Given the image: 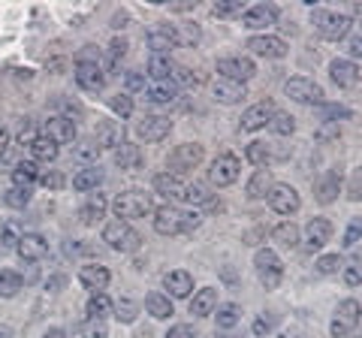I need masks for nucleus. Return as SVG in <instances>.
I'll list each match as a JSON object with an SVG mask.
<instances>
[{"instance_id": "obj_1", "label": "nucleus", "mask_w": 362, "mask_h": 338, "mask_svg": "<svg viewBox=\"0 0 362 338\" xmlns=\"http://www.w3.org/2000/svg\"><path fill=\"white\" fill-rule=\"evenodd\" d=\"M106 58L97 46H85L76 54V85L82 91H103L106 85Z\"/></svg>"}, {"instance_id": "obj_2", "label": "nucleus", "mask_w": 362, "mask_h": 338, "mask_svg": "<svg viewBox=\"0 0 362 338\" xmlns=\"http://www.w3.org/2000/svg\"><path fill=\"white\" fill-rule=\"evenodd\" d=\"M154 202H151V194H145L142 187H130V190H121V194L112 199V211H115L118 221H136V218H145L151 215Z\"/></svg>"}, {"instance_id": "obj_3", "label": "nucleus", "mask_w": 362, "mask_h": 338, "mask_svg": "<svg viewBox=\"0 0 362 338\" xmlns=\"http://www.w3.org/2000/svg\"><path fill=\"white\" fill-rule=\"evenodd\" d=\"M311 25L317 28V33L320 37H326V40H344L347 33H350V21L347 16H341V13H335V9H314L311 13Z\"/></svg>"}, {"instance_id": "obj_4", "label": "nucleus", "mask_w": 362, "mask_h": 338, "mask_svg": "<svg viewBox=\"0 0 362 338\" xmlns=\"http://www.w3.org/2000/svg\"><path fill=\"white\" fill-rule=\"evenodd\" d=\"M103 242L112 247V251H121V254H130L139 247V233H136L127 221H118V218H112L106 227H103Z\"/></svg>"}, {"instance_id": "obj_5", "label": "nucleus", "mask_w": 362, "mask_h": 338, "mask_svg": "<svg viewBox=\"0 0 362 338\" xmlns=\"http://www.w3.org/2000/svg\"><path fill=\"white\" fill-rule=\"evenodd\" d=\"M254 269H257V278L266 290H275L284 278V263L278 260V254L272 247H259L257 257H254Z\"/></svg>"}, {"instance_id": "obj_6", "label": "nucleus", "mask_w": 362, "mask_h": 338, "mask_svg": "<svg viewBox=\"0 0 362 338\" xmlns=\"http://www.w3.org/2000/svg\"><path fill=\"white\" fill-rule=\"evenodd\" d=\"M284 94L293 100V103H302V106H323L326 103L323 88L317 85L314 78H305V76H293L284 85Z\"/></svg>"}, {"instance_id": "obj_7", "label": "nucleus", "mask_w": 362, "mask_h": 338, "mask_svg": "<svg viewBox=\"0 0 362 338\" xmlns=\"http://www.w3.org/2000/svg\"><path fill=\"white\" fill-rule=\"evenodd\" d=\"M202 161H206V148H202L199 142H187V145H178V148L166 157V166H169V175L181 178V173L197 169Z\"/></svg>"}, {"instance_id": "obj_8", "label": "nucleus", "mask_w": 362, "mask_h": 338, "mask_svg": "<svg viewBox=\"0 0 362 338\" xmlns=\"http://www.w3.org/2000/svg\"><path fill=\"white\" fill-rule=\"evenodd\" d=\"M239 173H242V161L233 151H223V154L214 157L211 166H209V182L214 187H230L235 178H239Z\"/></svg>"}, {"instance_id": "obj_9", "label": "nucleus", "mask_w": 362, "mask_h": 338, "mask_svg": "<svg viewBox=\"0 0 362 338\" xmlns=\"http://www.w3.org/2000/svg\"><path fill=\"white\" fill-rule=\"evenodd\" d=\"M266 202L275 215H293V211H299V194H296V187H290L287 182L272 185L266 194Z\"/></svg>"}, {"instance_id": "obj_10", "label": "nucleus", "mask_w": 362, "mask_h": 338, "mask_svg": "<svg viewBox=\"0 0 362 338\" xmlns=\"http://www.w3.org/2000/svg\"><path fill=\"white\" fill-rule=\"evenodd\" d=\"M359 326V302L356 299H344L341 305L335 308V317H332V326L329 332L332 338H347Z\"/></svg>"}, {"instance_id": "obj_11", "label": "nucleus", "mask_w": 362, "mask_h": 338, "mask_svg": "<svg viewBox=\"0 0 362 338\" xmlns=\"http://www.w3.org/2000/svg\"><path fill=\"white\" fill-rule=\"evenodd\" d=\"M218 78H226V82H239L245 85L247 78H254L257 66L251 58H239V54H230V58H221L218 61Z\"/></svg>"}, {"instance_id": "obj_12", "label": "nucleus", "mask_w": 362, "mask_h": 338, "mask_svg": "<svg viewBox=\"0 0 362 338\" xmlns=\"http://www.w3.org/2000/svg\"><path fill=\"white\" fill-rule=\"evenodd\" d=\"M278 18H281V9L275 4H257L242 13V25L247 30H263V28L278 25Z\"/></svg>"}, {"instance_id": "obj_13", "label": "nucleus", "mask_w": 362, "mask_h": 338, "mask_svg": "<svg viewBox=\"0 0 362 338\" xmlns=\"http://www.w3.org/2000/svg\"><path fill=\"white\" fill-rule=\"evenodd\" d=\"M42 136L54 145H70L76 139V121L66 115H52L42 124Z\"/></svg>"}, {"instance_id": "obj_14", "label": "nucleus", "mask_w": 362, "mask_h": 338, "mask_svg": "<svg viewBox=\"0 0 362 338\" xmlns=\"http://www.w3.org/2000/svg\"><path fill=\"white\" fill-rule=\"evenodd\" d=\"M169 130H173V121L166 115H154V112L136 124V133H139V139H145V142H160L169 136Z\"/></svg>"}, {"instance_id": "obj_15", "label": "nucleus", "mask_w": 362, "mask_h": 338, "mask_svg": "<svg viewBox=\"0 0 362 338\" xmlns=\"http://www.w3.org/2000/svg\"><path fill=\"white\" fill-rule=\"evenodd\" d=\"M245 154H247V161H251L257 169H266L269 163H275V161H287L290 148H281V151H278L272 142H251Z\"/></svg>"}, {"instance_id": "obj_16", "label": "nucleus", "mask_w": 362, "mask_h": 338, "mask_svg": "<svg viewBox=\"0 0 362 338\" xmlns=\"http://www.w3.org/2000/svg\"><path fill=\"white\" fill-rule=\"evenodd\" d=\"M247 49H251L257 58H269V61H278L287 54V42L278 40V37H266V33H257V37L247 40Z\"/></svg>"}, {"instance_id": "obj_17", "label": "nucleus", "mask_w": 362, "mask_h": 338, "mask_svg": "<svg viewBox=\"0 0 362 338\" xmlns=\"http://www.w3.org/2000/svg\"><path fill=\"white\" fill-rule=\"evenodd\" d=\"M275 103L272 100H259V103H254L251 109L242 115V130L245 133H254V130H263V127H269V118L275 115Z\"/></svg>"}, {"instance_id": "obj_18", "label": "nucleus", "mask_w": 362, "mask_h": 338, "mask_svg": "<svg viewBox=\"0 0 362 338\" xmlns=\"http://www.w3.org/2000/svg\"><path fill=\"white\" fill-rule=\"evenodd\" d=\"M145 42H148L151 54H157V58H166L169 52H175V49H178L175 30L169 28V25H157V28H151V30H148V37H145Z\"/></svg>"}, {"instance_id": "obj_19", "label": "nucleus", "mask_w": 362, "mask_h": 338, "mask_svg": "<svg viewBox=\"0 0 362 338\" xmlns=\"http://www.w3.org/2000/svg\"><path fill=\"white\" fill-rule=\"evenodd\" d=\"M329 239H332V221L329 218H311L305 223V247H308V251H320Z\"/></svg>"}, {"instance_id": "obj_20", "label": "nucleus", "mask_w": 362, "mask_h": 338, "mask_svg": "<svg viewBox=\"0 0 362 338\" xmlns=\"http://www.w3.org/2000/svg\"><path fill=\"white\" fill-rule=\"evenodd\" d=\"M163 290H166V296H173V299L194 296V275L185 272V269H175V272H169L163 278Z\"/></svg>"}, {"instance_id": "obj_21", "label": "nucleus", "mask_w": 362, "mask_h": 338, "mask_svg": "<svg viewBox=\"0 0 362 338\" xmlns=\"http://www.w3.org/2000/svg\"><path fill=\"white\" fill-rule=\"evenodd\" d=\"M16 251H18V257H21L25 263H37V260H42V257H45L49 245H45V235H40V233H25V235L18 239Z\"/></svg>"}, {"instance_id": "obj_22", "label": "nucleus", "mask_w": 362, "mask_h": 338, "mask_svg": "<svg viewBox=\"0 0 362 338\" xmlns=\"http://www.w3.org/2000/svg\"><path fill=\"white\" fill-rule=\"evenodd\" d=\"M154 233L160 235H178L181 233V209L160 206L154 211Z\"/></svg>"}, {"instance_id": "obj_23", "label": "nucleus", "mask_w": 362, "mask_h": 338, "mask_svg": "<svg viewBox=\"0 0 362 338\" xmlns=\"http://www.w3.org/2000/svg\"><path fill=\"white\" fill-rule=\"evenodd\" d=\"M211 97L218 100V103L233 106V103H242V100L247 97V91H245V85H239V82H226V78H214V82H211Z\"/></svg>"}, {"instance_id": "obj_24", "label": "nucleus", "mask_w": 362, "mask_h": 338, "mask_svg": "<svg viewBox=\"0 0 362 338\" xmlns=\"http://www.w3.org/2000/svg\"><path fill=\"white\" fill-rule=\"evenodd\" d=\"M329 76H332V82L338 88H354L359 82V66L354 61H344V58H338L329 64Z\"/></svg>"}, {"instance_id": "obj_25", "label": "nucleus", "mask_w": 362, "mask_h": 338, "mask_svg": "<svg viewBox=\"0 0 362 338\" xmlns=\"http://www.w3.org/2000/svg\"><path fill=\"white\" fill-rule=\"evenodd\" d=\"M78 281L88 287V290H106L109 287V281H112V272L106 266H100V263H88L82 266V272H78Z\"/></svg>"}, {"instance_id": "obj_26", "label": "nucleus", "mask_w": 362, "mask_h": 338, "mask_svg": "<svg viewBox=\"0 0 362 338\" xmlns=\"http://www.w3.org/2000/svg\"><path fill=\"white\" fill-rule=\"evenodd\" d=\"M103 178H106V173L94 163V166L78 169V173L73 175V187L78 190V194H90V190H97L100 185H103Z\"/></svg>"}, {"instance_id": "obj_27", "label": "nucleus", "mask_w": 362, "mask_h": 338, "mask_svg": "<svg viewBox=\"0 0 362 338\" xmlns=\"http://www.w3.org/2000/svg\"><path fill=\"white\" fill-rule=\"evenodd\" d=\"M145 311H148L154 320H169L173 317V302H169L166 293L151 290L148 296H145Z\"/></svg>"}, {"instance_id": "obj_28", "label": "nucleus", "mask_w": 362, "mask_h": 338, "mask_svg": "<svg viewBox=\"0 0 362 338\" xmlns=\"http://www.w3.org/2000/svg\"><path fill=\"white\" fill-rule=\"evenodd\" d=\"M82 223H88V227H94V223H100L106 218V197L103 194H90L85 199V206H82Z\"/></svg>"}, {"instance_id": "obj_29", "label": "nucleus", "mask_w": 362, "mask_h": 338, "mask_svg": "<svg viewBox=\"0 0 362 338\" xmlns=\"http://www.w3.org/2000/svg\"><path fill=\"white\" fill-rule=\"evenodd\" d=\"M154 190L166 199H181L185 197V182H181L178 175H169V173H160L154 175Z\"/></svg>"}, {"instance_id": "obj_30", "label": "nucleus", "mask_w": 362, "mask_h": 338, "mask_svg": "<svg viewBox=\"0 0 362 338\" xmlns=\"http://www.w3.org/2000/svg\"><path fill=\"white\" fill-rule=\"evenodd\" d=\"M214 308H218V290H214V287L199 290L197 296L190 299V314H194V317H206V314H214Z\"/></svg>"}, {"instance_id": "obj_31", "label": "nucleus", "mask_w": 362, "mask_h": 338, "mask_svg": "<svg viewBox=\"0 0 362 338\" xmlns=\"http://www.w3.org/2000/svg\"><path fill=\"white\" fill-rule=\"evenodd\" d=\"M13 182L18 187H30V185L42 182V169L33 163V161H18L16 169H13Z\"/></svg>"}, {"instance_id": "obj_32", "label": "nucleus", "mask_w": 362, "mask_h": 338, "mask_svg": "<svg viewBox=\"0 0 362 338\" xmlns=\"http://www.w3.org/2000/svg\"><path fill=\"white\" fill-rule=\"evenodd\" d=\"M178 88L173 82H154L151 88H145V100H148L151 106H169L175 100Z\"/></svg>"}, {"instance_id": "obj_33", "label": "nucleus", "mask_w": 362, "mask_h": 338, "mask_svg": "<svg viewBox=\"0 0 362 338\" xmlns=\"http://www.w3.org/2000/svg\"><path fill=\"white\" fill-rule=\"evenodd\" d=\"M242 320V305L239 302H226V305L221 308H214V323H218V330H235Z\"/></svg>"}, {"instance_id": "obj_34", "label": "nucleus", "mask_w": 362, "mask_h": 338, "mask_svg": "<svg viewBox=\"0 0 362 338\" xmlns=\"http://www.w3.org/2000/svg\"><path fill=\"white\" fill-rule=\"evenodd\" d=\"M109 314H112L109 293L106 290L90 293V299H88V320H109Z\"/></svg>"}, {"instance_id": "obj_35", "label": "nucleus", "mask_w": 362, "mask_h": 338, "mask_svg": "<svg viewBox=\"0 0 362 338\" xmlns=\"http://www.w3.org/2000/svg\"><path fill=\"white\" fill-rule=\"evenodd\" d=\"M115 163L121 169H136L142 163V154H139V145L133 142H118L115 145Z\"/></svg>"}, {"instance_id": "obj_36", "label": "nucleus", "mask_w": 362, "mask_h": 338, "mask_svg": "<svg viewBox=\"0 0 362 338\" xmlns=\"http://www.w3.org/2000/svg\"><path fill=\"white\" fill-rule=\"evenodd\" d=\"M272 185H275V178H272L269 169H257V173L251 175V182H247V197L251 199H266Z\"/></svg>"}, {"instance_id": "obj_37", "label": "nucleus", "mask_w": 362, "mask_h": 338, "mask_svg": "<svg viewBox=\"0 0 362 338\" xmlns=\"http://www.w3.org/2000/svg\"><path fill=\"white\" fill-rule=\"evenodd\" d=\"M299 239H302V233H299L296 223H290V221L278 223V227L272 230V242H278L281 247H296V245H299Z\"/></svg>"}, {"instance_id": "obj_38", "label": "nucleus", "mask_w": 362, "mask_h": 338, "mask_svg": "<svg viewBox=\"0 0 362 338\" xmlns=\"http://www.w3.org/2000/svg\"><path fill=\"white\" fill-rule=\"evenodd\" d=\"M25 287V278L13 269H0V299H13L18 296V290Z\"/></svg>"}, {"instance_id": "obj_39", "label": "nucleus", "mask_w": 362, "mask_h": 338, "mask_svg": "<svg viewBox=\"0 0 362 338\" xmlns=\"http://www.w3.org/2000/svg\"><path fill=\"white\" fill-rule=\"evenodd\" d=\"M269 127L275 136H293V133H296V118L284 109H275V115L269 118Z\"/></svg>"}, {"instance_id": "obj_40", "label": "nucleus", "mask_w": 362, "mask_h": 338, "mask_svg": "<svg viewBox=\"0 0 362 338\" xmlns=\"http://www.w3.org/2000/svg\"><path fill=\"white\" fill-rule=\"evenodd\" d=\"M338 169H329V173H326L320 182H317V199L320 202H326V206H329V202L338 197Z\"/></svg>"}, {"instance_id": "obj_41", "label": "nucleus", "mask_w": 362, "mask_h": 338, "mask_svg": "<svg viewBox=\"0 0 362 338\" xmlns=\"http://www.w3.org/2000/svg\"><path fill=\"white\" fill-rule=\"evenodd\" d=\"M173 70H175V64L169 58H157V54H151V61H148L151 82H173Z\"/></svg>"}, {"instance_id": "obj_42", "label": "nucleus", "mask_w": 362, "mask_h": 338, "mask_svg": "<svg viewBox=\"0 0 362 338\" xmlns=\"http://www.w3.org/2000/svg\"><path fill=\"white\" fill-rule=\"evenodd\" d=\"M30 154H33V163H49V161H54V157H58V145L54 142H49L45 136H37L30 142Z\"/></svg>"}, {"instance_id": "obj_43", "label": "nucleus", "mask_w": 362, "mask_h": 338, "mask_svg": "<svg viewBox=\"0 0 362 338\" xmlns=\"http://www.w3.org/2000/svg\"><path fill=\"white\" fill-rule=\"evenodd\" d=\"M112 314H115L118 323H133L136 317H139V305H136L130 296H124L118 302H112Z\"/></svg>"}, {"instance_id": "obj_44", "label": "nucleus", "mask_w": 362, "mask_h": 338, "mask_svg": "<svg viewBox=\"0 0 362 338\" xmlns=\"http://www.w3.org/2000/svg\"><path fill=\"white\" fill-rule=\"evenodd\" d=\"M173 30H175V42H178V46H197L199 37H202V30H199L197 21H181V25L173 28Z\"/></svg>"}, {"instance_id": "obj_45", "label": "nucleus", "mask_w": 362, "mask_h": 338, "mask_svg": "<svg viewBox=\"0 0 362 338\" xmlns=\"http://www.w3.org/2000/svg\"><path fill=\"white\" fill-rule=\"evenodd\" d=\"M181 199H187L190 202V206H209V202H211V194H209V190H206V185H185V197H181Z\"/></svg>"}, {"instance_id": "obj_46", "label": "nucleus", "mask_w": 362, "mask_h": 338, "mask_svg": "<svg viewBox=\"0 0 362 338\" xmlns=\"http://www.w3.org/2000/svg\"><path fill=\"white\" fill-rule=\"evenodd\" d=\"M4 202L9 209H25L28 202H30V187H18V185H13L4 194Z\"/></svg>"}, {"instance_id": "obj_47", "label": "nucleus", "mask_w": 362, "mask_h": 338, "mask_svg": "<svg viewBox=\"0 0 362 338\" xmlns=\"http://www.w3.org/2000/svg\"><path fill=\"white\" fill-rule=\"evenodd\" d=\"M275 323H278V314L275 311H263L259 317L254 320V335L257 338H266L272 330H275Z\"/></svg>"}, {"instance_id": "obj_48", "label": "nucleus", "mask_w": 362, "mask_h": 338, "mask_svg": "<svg viewBox=\"0 0 362 338\" xmlns=\"http://www.w3.org/2000/svg\"><path fill=\"white\" fill-rule=\"evenodd\" d=\"M109 106L118 118H133V97L130 94H115L109 100Z\"/></svg>"}, {"instance_id": "obj_49", "label": "nucleus", "mask_w": 362, "mask_h": 338, "mask_svg": "<svg viewBox=\"0 0 362 338\" xmlns=\"http://www.w3.org/2000/svg\"><path fill=\"white\" fill-rule=\"evenodd\" d=\"M341 266H344V260L338 254H326V257L317 260V272H320V275H335Z\"/></svg>"}, {"instance_id": "obj_50", "label": "nucleus", "mask_w": 362, "mask_h": 338, "mask_svg": "<svg viewBox=\"0 0 362 338\" xmlns=\"http://www.w3.org/2000/svg\"><path fill=\"white\" fill-rule=\"evenodd\" d=\"M214 13L218 16H239V13H245V4L242 0H218V4H214Z\"/></svg>"}, {"instance_id": "obj_51", "label": "nucleus", "mask_w": 362, "mask_h": 338, "mask_svg": "<svg viewBox=\"0 0 362 338\" xmlns=\"http://www.w3.org/2000/svg\"><path fill=\"white\" fill-rule=\"evenodd\" d=\"M320 115H323L320 121L335 124V121H347V118H350V109H344V106H323Z\"/></svg>"}, {"instance_id": "obj_52", "label": "nucleus", "mask_w": 362, "mask_h": 338, "mask_svg": "<svg viewBox=\"0 0 362 338\" xmlns=\"http://www.w3.org/2000/svg\"><path fill=\"white\" fill-rule=\"evenodd\" d=\"M97 136H100V145H118V127L115 124H100Z\"/></svg>"}, {"instance_id": "obj_53", "label": "nucleus", "mask_w": 362, "mask_h": 338, "mask_svg": "<svg viewBox=\"0 0 362 338\" xmlns=\"http://www.w3.org/2000/svg\"><path fill=\"white\" fill-rule=\"evenodd\" d=\"M97 154H100V148H94V145H78V148H76V161H78V163H88V166H94Z\"/></svg>"}, {"instance_id": "obj_54", "label": "nucleus", "mask_w": 362, "mask_h": 338, "mask_svg": "<svg viewBox=\"0 0 362 338\" xmlns=\"http://www.w3.org/2000/svg\"><path fill=\"white\" fill-rule=\"evenodd\" d=\"M344 281L350 287H359V281H362V272H359V257H354V263H350L344 269Z\"/></svg>"}, {"instance_id": "obj_55", "label": "nucleus", "mask_w": 362, "mask_h": 338, "mask_svg": "<svg viewBox=\"0 0 362 338\" xmlns=\"http://www.w3.org/2000/svg\"><path fill=\"white\" fill-rule=\"evenodd\" d=\"M166 338H197V330L190 323H175L173 330L166 332Z\"/></svg>"}, {"instance_id": "obj_56", "label": "nucleus", "mask_w": 362, "mask_h": 338, "mask_svg": "<svg viewBox=\"0 0 362 338\" xmlns=\"http://www.w3.org/2000/svg\"><path fill=\"white\" fill-rule=\"evenodd\" d=\"M199 215L197 211H181V233H190V230H197L199 227Z\"/></svg>"}, {"instance_id": "obj_57", "label": "nucleus", "mask_w": 362, "mask_h": 338, "mask_svg": "<svg viewBox=\"0 0 362 338\" xmlns=\"http://www.w3.org/2000/svg\"><path fill=\"white\" fill-rule=\"evenodd\" d=\"M18 239H21V233H18V223H6L4 227V242L13 247V245H18Z\"/></svg>"}, {"instance_id": "obj_58", "label": "nucleus", "mask_w": 362, "mask_h": 338, "mask_svg": "<svg viewBox=\"0 0 362 338\" xmlns=\"http://www.w3.org/2000/svg\"><path fill=\"white\" fill-rule=\"evenodd\" d=\"M124 82H127V91H133V94H139L142 88H145V82H142L139 73H127V78H124Z\"/></svg>"}, {"instance_id": "obj_59", "label": "nucleus", "mask_w": 362, "mask_h": 338, "mask_svg": "<svg viewBox=\"0 0 362 338\" xmlns=\"http://www.w3.org/2000/svg\"><path fill=\"white\" fill-rule=\"evenodd\" d=\"M9 145H13V139H9V130H6V124H0V157H6Z\"/></svg>"}, {"instance_id": "obj_60", "label": "nucleus", "mask_w": 362, "mask_h": 338, "mask_svg": "<svg viewBox=\"0 0 362 338\" xmlns=\"http://www.w3.org/2000/svg\"><path fill=\"white\" fill-rule=\"evenodd\" d=\"M356 242H359V223H354V227H347V233H344V247L356 245Z\"/></svg>"}, {"instance_id": "obj_61", "label": "nucleus", "mask_w": 362, "mask_h": 338, "mask_svg": "<svg viewBox=\"0 0 362 338\" xmlns=\"http://www.w3.org/2000/svg\"><path fill=\"white\" fill-rule=\"evenodd\" d=\"M45 338H66V332L61 330V326H52V330L45 332Z\"/></svg>"}, {"instance_id": "obj_62", "label": "nucleus", "mask_w": 362, "mask_h": 338, "mask_svg": "<svg viewBox=\"0 0 362 338\" xmlns=\"http://www.w3.org/2000/svg\"><path fill=\"white\" fill-rule=\"evenodd\" d=\"M13 335V330H9V326H0V338H9Z\"/></svg>"}, {"instance_id": "obj_63", "label": "nucleus", "mask_w": 362, "mask_h": 338, "mask_svg": "<svg viewBox=\"0 0 362 338\" xmlns=\"http://www.w3.org/2000/svg\"><path fill=\"white\" fill-rule=\"evenodd\" d=\"M218 338H245V335H239V332H223V335H218Z\"/></svg>"}]
</instances>
